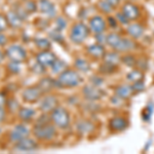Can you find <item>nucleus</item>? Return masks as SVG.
<instances>
[{
  "label": "nucleus",
  "instance_id": "f257e3e1",
  "mask_svg": "<svg viewBox=\"0 0 154 154\" xmlns=\"http://www.w3.org/2000/svg\"><path fill=\"white\" fill-rule=\"evenodd\" d=\"M107 43L117 51H130L136 48L133 39L121 37L117 33H110L107 37Z\"/></svg>",
  "mask_w": 154,
  "mask_h": 154
},
{
  "label": "nucleus",
  "instance_id": "f03ea898",
  "mask_svg": "<svg viewBox=\"0 0 154 154\" xmlns=\"http://www.w3.org/2000/svg\"><path fill=\"white\" fill-rule=\"evenodd\" d=\"M81 82V76L77 71L65 70L60 73L58 79L56 80V86L60 88H75Z\"/></svg>",
  "mask_w": 154,
  "mask_h": 154
},
{
  "label": "nucleus",
  "instance_id": "7ed1b4c3",
  "mask_svg": "<svg viewBox=\"0 0 154 154\" xmlns=\"http://www.w3.org/2000/svg\"><path fill=\"white\" fill-rule=\"evenodd\" d=\"M51 120L56 126L60 128H68L70 123V115L63 107H56L51 114Z\"/></svg>",
  "mask_w": 154,
  "mask_h": 154
},
{
  "label": "nucleus",
  "instance_id": "20e7f679",
  "mask_svg": "<svg viewBox=\"0 0 154 154\" xmlns=\"http://www.w3.org/2000/svg\"><path fill=\"white\" fill-rule=\"evenodd\" d=\"M54 125H49V123H41V125H36L33 130L34 136L39 140H51L56 136V128Z\"/></svg>",
  "mask_w": 154,
  "mask_h": 154
},
{
  "label": "nucleus",
  "instance_id": "39448f33",
  "mask_svg": "<svg viewBox=\"0 0 154 154\" xmlns=\"http://www.w3.org/2000/svg\"><path fill=\"white\" fill-rule=\"evenodd\" d=\"M88 28L83 23H77L72 27L70 32V39L74 43H82L88 36Z\"/></svg>",
  "mask_w": 154,
  "mask_h": 154
},
{
  "label": "nucleus",
  "instance_id": "423d86ee",
  "mask_svg": "<svg viewBox=\"0 0 154 154\" xmlns=\"http://www.w3.org/2000/svg\"><path fill=\"white\" fill-rule=\"evenodd\" d=\"M6 54L12 62H18V63H22L27 58V53L24 48L21 45H11L7 48Z\"/></svg>",
  "mask_w": 154,
  "mask_h": 154
},
{
  "label": "nucleus",
  "instance_id": "0eeeda50",
  "mask_svg": "<svg viewBox=\"0 0 154 154\" xmlns=\"http://www.w3.org/2000/svg\"><path fill=\"white\" fill-rule=\"evenodd\" d=\"M42 91L39 88V86H30L24 89L22 93V97H23L24 101L29 102V103H35L38 100H40L42 96Z\"/></svg>",
  "mask_w": 154,
  "mask_h": 154
},
{
  "label": "nucleus",
  "instance_id": "6e6552de",
  "mask_svg": "<svg viewBox=\"0 0 154 154\" xmlns=\"http://www.w3.org/2000/svg\"><path fill=\"white\" fill-rule=\"evenodd\" d=\"M30 131L28 128L23 125H17L11 130V134H9V139L12 142H19V141L23 140L24 138L28 137Z\"/></svg>",
  "mask_w": 154,
  "mask_h": 154
},
{
  "label": "nucleus",
  "instance_id": "1a4fd4ad",
  "mask_svg": "<svg viewBox=\"0 0 154 154\" xmlns=\"http://www.w3.org/2000/svg\"><path fill=\"white\" fill-rule=\"evenodd\" d=\"M106 29V22L102 17L95 16L89 20V30L96 34H101Z\"/></svg>",
  "mask_w": 154,
  "mask_h": 154
},
{
  "label": "nucleus",
  "instance_id": "9d476101",
  "mask_svg": "<svg viewBox=\"0 0 154 154\" xmlns=\"http://www.w3.org/2000/svg\"><path fill=\"white\" fill-rule=\"evenodd\" d=\"M36 60L40 65L43 67H51L54 65V63L57 61L56 56L49 51H42L41 53L37 54Z\"/></svg>",
  "mask_w": 154,
  "mask_h": 154
},
{
  "label": "nucleus",
  "instance_id": "9b49d317",
  "mask_svg": "<svg viewBox=\"0 0 154 154\" xmlns=\"http://www.w3.org/2000/svg\"><path fill=\"white\" fill-rule=\"evenodd\" d=\"M121 12L125 14L128 21H135L140 16L139 8L137 7V5H135L134 3H131V2H126L125 5L122 6Z\"/></svg>",
  "mask_w": 154,
  "mask_h": 154
},
{
  "label": "nucleus",
  "instance_id": "f8f14e48",
  "mask_svg": "<svg viewBox=\"0 0 154 154\" xmlns=\"http://www.w3.org/2000/svg\"><path fill=\"white\" fill-rule=\"evenodd\" d=\"M16 149L19 151H23V152H31V151H34L37 149V143L33 139L26 137L23 140L17 142Z\"/></svg>",
  "mask_w": 154,
  "mask_h": 154
},
{
  "label": "nucleus",
  "instance_id": "ddd939ff",
  "mask_svg": "<svg viewBox=\"0 0 154 154\" xmlns=\"http://www.w3.org/2000/svg\"><path fill=\"white\" fill-rule=\"evenodd\" d=\"M83 95L88 100L91 101H97L100 100L103 97V91L99 88V86L97 85H86L83 88Z\"/></svg>",
  "mask_w": 154,
  "mask_h": 154
},
{
  "label": "nucleus",
  "instance_id": "4468645a",
  "mask_svg": "<svg viewBox=\"0 0 154 154\" xmlns=\"http://www.w3.org/2000/svg\"><path fill=\"white\" fill-rule=\"evenodd\" d=\"M57 104H58V100H57L56 97L48 95V96H45L41 100L39 108H40V110L43 111V112H51L57 107Z\"/></svg>",
  "mask_w": 154,
  "mask_h": 154
},
{
  "label": "nucleus",
  "instance_id": "2eb2a0df",
  "mask_svg": "<svg viewBox=\"0 0 154 154\" xmlns=\"http://www.w3.org/2000/svg\"><path fill=\"white\" fill-rule=\"evenodd\" d=\"M39 9L42 14L48 16L49 18H54L56 16V8L54 5L49 0H40L39 1Z\"/></svg>",
  "mask_w": 154,
  "mask_h": 154
},
{
  "label": "nucleus",
  "instance_id": "dca6fc26",
  "mask_svg": "<svg viewBox=\"0 0 154 154\" xmlns=\"http://www.w3.org/2000/svg\"><path fill=\"white\" fill-rule=\"evenodd\" d=\"M128 128V121L121 116H116L110 120V128L115 131H123Z\"/></svg>",
  "mask_w": 154,
  "mask_h": 154
},
{
  "label": "nucleus",
  "instance_id": "f3484780",
  "mask_svg": "<svg viewBox=\"0 0 154 154\" xmlns=\"http://www.w3.org/2000/svg\"><path fill=\"white\" fill-rule=\"evenodd\" d=\"M86 51L89 54V56L95 59H101L104 58V56H105V48L101 44H91V45L88 46Z\"/></svg>",
  "mask_w": 154,
  "mask_h": 154
},
{
  "label": "nucleus",
  "instance_id": "a211bd4d",
  "mask_svg": "<svg viewBox=\"0 0 154 154\" xmlns=\"http://www.w3.org/2000/svg\"><path fill=\"white\" fill-rule=\"evenodd\" d=\"M133 93H134L133 86L126 85V84H123V85L118 86L115 91V94H116V96H117V98L122 99V100L128 99L131 95H133Z\"/></svg>",
  "mask_w": 154,
  "mask_h": 154
},
{
  "label": "nucleus",
  "instance_id": "6ab92c4d",
  "mask_svg": "<svg viewBox=\"0 0 154 154\" xmlns=\"http://www.w3.org/2000/svg\"><path fill=\"white\" fill-rule=\"evenodd\" d=\"M6 18L7 21H8V24L12 28H19L23 24V19L19 16L17 11H8L6 14Z\"/></svg>",
  "mask_w": 154,
  "mask_h": 154
},
{
  "label": "nucleus",
  "instance_id": "aec40b11",
  "mask_svg": "<svg viewBox=\"0 0 154 154\" xmlns=\"http://www.w3.org/2000/svg\"><path fill=\"white\" fill-rule=\"evenodd\" d=\"M128 33L133 37V38H140L144 33V28L142 25L135 23L131 24L128 27Z\"/></svg>",
  "mask_w": 154,
  "mask_h": 154
},
{
  "label": "nucleus",
  "instance_id": "412c9836",
  "mask_svg": "<svg viewBox=\"0 0 154 154\" xmlns=\"http://www.w3.org/2000/svg\"><path fill=\"white\" fill-rule=\"evenodd\" d=\"M39 88L42 91V93H48L56 86V81L53 80L51 78H42L38 83Z\"/></svg>",
  "mask_w": 154,
  "mask_h": 154
},
{
  "label": "nucleus",
  "instance_id": "4be33fe9",
  "mask_svg": "<svg viewBox=\"0 0 154 154\" xmlns=\"http://www.w3.org/2000/svg\"><path fill=\"white\" fill-rule=\"evenodd\" d=\"M104 60H105V64L112 67H116L121 62V58L116 53H109L105 54Z\"/></svg>",
  "mask_w": 154,
  "mask_h": 154
},
{
  "label": "nucleus",
  "instance_id": "5701e85b",
  "mask_svg": "<svg viewBox=\"0 0 154 154\" xmlns=\"http://www.w3.org/2000/svg\"><path fill=\"white\" fill-rule=\"evenodd\" d=\"M34 114H35V111L31 108H26V107H24V108L19 109V117L24 121L30 120V119L34 116Z\"/></svg>",
  "mask_w": 154,
  "mask_h": 154
},
{
  "label": "nucleus",
  "instance_id": "b1692460",
  "mask_svg": "<svg viewBox=\"0 0 154 154\" xmlns=\"http://www.w3.org/2000/svg\"><path fill=\"white\" fill-rule=\"evenodd\" d=\"M143 76H144V74L142 73V71H140V70H133V71H131L130 73L128 74V75H126V78H128V81L135 83V82H138V81L142 80Z\"/></svg>",
  "mask_w": 154,
  "mask_h": 154
},
{
  "label": "nucleus",
  "instance_id": "393cba45",
  "mask_svg": "<svg viewBox=\"0 0 154 154\" xmlns=\"http://www.w3.org/2000/svg\"><path fill=\"white\" fill-rule=\"evenodd\" d=\"M35 45L42 51H48L51 48V41L46 38H35L34 39Z\"/></svg>",
  "mask_w": 154,
  "mask_h": 154
},
{
  "label": "nucleus",
  "instance_id": "a878e982",
  "mask_svg": "<svg viewBox=\"0 0 154 154\" xmlns=\"http://www.w3.org/2000/svg\"><path fill=\"white\" fill-rule=\"evenodd\" d=\"M67 68V65L65 62L63 61H59L57 60L54 63V65L51 66V69H53V73L58 74V73H62L63 71H65V69Z\"/></svg>",
  "mask_w": 154,
  "mask_h": 154
},
{
  "label": "nucleus",
  "instance_id": "bb28decb",
  "mask_svg": "<svg viewBox=\"0 0 154 154\" xmlns=\"http://www.w3.org/2000/svg\"><path fill=\"white\" fill-rule=\"evenodd\" d=\"M75 66L79 71H82V72H88L89 69L88 63L85 60H82V59H77L75 61Z\"/></svg>",
  "mask_w": 154,
  "mask_h": 154
},
{
  "label": "nucleus",
  "instance_id": "cd10ccee",
  "mask_svg": "<svg viewBox=\"0 0 154 154\" xmlns=\"http://www.w3.org/2000/svg\"><path fill=\"white\" fill-rule=\"evenodd\" d=\"M94 126L91 125V122H88V121H82V122H79L78 123V128L79 131H82V133H88V131H91V128H93Z\"/></svg>",
  "mask_w": 154,
  "mask_h": 154
},
{
  "label": "nucleus",
  "instance_id": "c85d7f7f",
  "mask_svg": "<svg viewBox=\"0 0 154 154\" xmlns=\"http://www.w3.org/2000/svg\"><path fill=\"white\" fill-rule=\"evenodd\" d=\"M122 62L125 64L126 66H130V67H134L137 64V61L135 60V58H134L133 56H130V54H128V56L123 57L122 59Z\"/></svg>",
  "mask_w": 154,
  "mask_h": 154
},
{
  "label": "nucleus",
  "instance_id": "c756f323",
  "mask_svg": "<svg viewBox=\"0 0 154 154\" xmlns=\"http://www.w3.org/2000/svg\"><path fill=\"white\" fill-rule=\"evenodd\" d=\"M99 7L101 8V11H102L106 12V14L110 12V11L113 9V7L111 6L109 3H107L105 0H104V1H100V2H99Z\"/></svg>",
  "mask_w": 154,
  "mask_h": 154
},
{
  "label": "nucleus",
  "instance_id": "7c9ffc66",
  "mask_svg": "<svg viewBox=\"0 0 154 154\" xmlns=\"http://www.w3.org/2000/svg\"><path fill=\"white\" fill-rule=\"evenodd\" d=\"M7 26H8V21H7V18L4 17L3 14H0V32L5 31Z\"/></svg>",
  "mask_w": 154,
  "mask_h": 154
},
{
  "label": "nucleus",
  "instance_id": "2f4dec72",
  "mask_svg": "<svg viewBox=\"0 0 154 154\" xmlns=\"http://www.w3.org/2000/svg\"><path fill=\"white\" fill-rule=\"evenodd\" d=\"M37 8V5L35 4V2L34 1H27L26 4H25V9H26L27 12H34L36 11Z\"/></svg>",
  "mask_w": 154,
  "mask_h": 154
},
{
  "label": "nucleus",
  "instance_id": "473e14b6",
  "mask_svg": "<svg viewBox=\"0 0 154 154\" xmlns=\"http://www.w3.org/2000/svg\"><path fill=\"white\" fill-rule=\"evenodd\" d=\"M8 69L12 73H19L20 69H21L20 68V63H18V62H11L8 65Z\"/></svg>",
  "mask_w": 154,
  "mask_h": 154
},
{
  "label": "nucleus",
  "instance_id": "72a5a7b5",
  "mask_svg": "<svg viewBox=\"0 0 154 154\" xmlns=\"http://www.w3.org/2000/svg\"><path fill=\"white\" fill-rule=\"evenodd\" d=\"M56 24H57V27H58V31H61L62 29L66 28V25H67L66 21H65V20H64L63 18L57 19Z\"/></svg>",
  "mask_w": 154,
  "mask_h": 154
},
{
  "label": "nucleus",
  "instance_id": "f704fd0d",
  "mask_svg": "<svg viewBox=\"0 0 154 154\" xmlns=\"http://www.w3.org/2000/svg\"><path fill=\"white\" fill-rule=\"evenodd\" d=\"M7 106H8V108L11 109L12 112H14V111H17L19 109L18 103H17V101H14V100H9L8 104H7Z\"/></svg>",
  "mask_w": 154,
  "mask_h": 154
},
{
  "label": "nucleus",
  "instance_id": "c9c22d12",
  "mask_svg": "<svg viewBox=\"0 0 154 154\" xmlns=\"http://www.w3.org/2000/svg\"><path fill=\"white\" fill-rule=\"evenodd\" d=\"M116 19H117V21L119 22V23H122V24H125V25L128 24V22H130L128 19H126V17L122 14V12H118L117 16H116Z\"/></svg>",
  "mask_w": 154,
  "mask_h": 154
},
{
  "label": "nucleus",
  "instance_id": "e433bc0d",
  "mask_svg": "<svg viewBox=\"0 0 154 154\" xmlns=\"http://www.w3.org/2000/svg\"><path fill=\"white\" fill-rule=\"evenodd\" d=\"M44 69H45V67H43L42 65H40L38 62H37L36 65L33 67V71L35 72V73H39V74L44 73Z\"/></svg>",
  "mask_w": 154,
  "mask_h": 154
},
{
  "label": "nucleus",
  "instance_id": "4c0bfd02",
  "mask_svg": "<svg viewBox=\"0 0 154 154\" xmlns=\"http://www.w3.org/2000/svg\"><path fill=\"white\" fill-rule=\"evenodd\" d=\"M7 42V39H6V36L4 34L0 33V46H3L5 45Z\"/></svg>",
  "mask_w": 154,
  "mask_h": 154
},
{
  "label": "nucleus",
  "instance_id": "58836bf2",
  "mask_svg": "<svg viewBox=\"0 0 154 154\" xmlns=\"http://www.w3.org/2000/svg\"><path fill=\"white\" fill-rule=\"evenodd\" d=\"M105 1L107 2V3L110 4L112 7H115L119 4V1H120V0H105Z\"/></svg>",
  "mask_w": 154,
  "mask_h": 154
},
{
  "label": "nucleus",
  "instance_id": "ea45409f",
  "mask_svg": "<svg viewBox=\"0 0 154 154\" xmlns=\"http://www.w3.org/2000/svg\"><path fill=\"white\" fill-rule=\"evenodd\" d=\"M4 117H5V111H4L1 107H0V122H1V121H3Z\"/></svg>",
  "mask_w": 154,
  "mask_h": 154
},
{
  "label": "nucleus",
  "instance_id": "a19ab883",
  "mask_svg": "<svg viewBox=\"0 0 154 154\" xmlns=\"http://www.w3.org/2000/svg\"><path fill=\"white\" fill-rule=\"evenodd\" d=\"M5 102H6V99H5V97H4L2 94H0V107H2L5 104Z\"/></svg>",
  "mask_w": 154,
  "mask_h": 154
},
{
  "label": "nucleus",
  "instance_id": "79ce46f5",
  "mask_svg": "<svg viewBox=\"0 0 154 154\" xmlns=\"http://www.w3.org/2000/svg\"><path fill=\"white\" fill-rule=\"evenodd\" d=\"M2 60H3V54H2L1 51H0V63L2 62Z\"/></svg>",
  "mask_w": 154,
  "mask_h": 154
},
{
  "label": "nucleus",
  "instance_id": "37998d69",
  "mask_svg": "<svg viewBox=\"0 0 154 154\" xmlns=\"http://www.w3.org/2000/svg\"><path fill=\"white\" fill-rule=\"evenodd\" d=\"M125 1H130V0H125Z\"/></svg>",
  "mask_w": 154,
  "mask_h": 154
},
{
  "label": "nucleus",
  "instance_id": "c03bdc74",
  "mask_svg": "<svg viewBox=\"0 0 154 154\" xmlns=\"http://www.w3.org/2000/svg\"><path fill=\"white\" fill-rule=\"evenodd\" d=\"M0 133H1V128H0Z\"/></svg>",
  "mask_w": 154,
  "mask_h": 154
}]
</instances>
